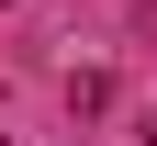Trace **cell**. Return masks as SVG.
Returning a JSON list of instances; mask_svg holds the SVG:
<instances>
[{"label":"cell","mask_w":157,"mask_h":146,"mask_svg":"<svg viewBox=\"0 0 157 146\" xmlns=\"http://www.w3.org/2000/svg\"><path fill=\"white\" fill-rule=\"evenodd\" d=\"M112 101H124V90H112V68H67V112H78V124L112 112Z\"/></svg>","instance_id":"1"},{"label":"cell","mask_w":157,"mask_h":146,"mask_svg":"<svg viewBox=\"0 0 157 146\" xmlns=\"http://www.w3.org/2000/svg\"><path fill=\"white\" fill-rule=\"evenodd\" d=\"M146 146H157V112H146Z\"/></svg>","instance_id":"2"},{"label":"cell","mask_w":157,"mask_h":146,"mask_svg":"<svg viewBox=\"0 0 157 146\" xmlns=\"http://www.w3.org/2000/svg\"><path fill=\"white\" fill-rule=\"evenodd\" d=\"M0 146H11V135H0Z\"/></svg>","instance_id":"3"}]
</instances>
